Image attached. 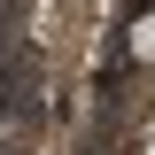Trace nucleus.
<instances>
[{
    "instance_id": "f257e3e1",
    "label": "nucleus",
    "mask_w": 155,
    "mask_h": 155,
    "mask_svg": "<svg viewBox=\"0 0 155 155\" xmlns=\"http://www.w3.org/2000/svg\"><path fill=\"white\" fill-rule=\"evenodd\" d=\"M124 54H132V62H147V70H155V8H147V16H132V23H124Z\"/></svg>"
}]
</instances>
